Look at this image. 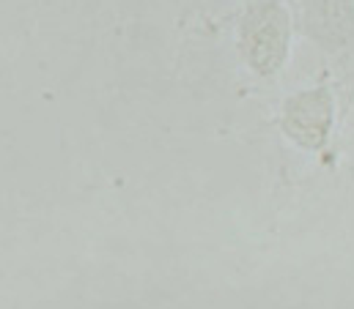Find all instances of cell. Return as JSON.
I'll use <instances>...</instances> for the list:
<instances>
[{"label":"cell","instance_id":"6da1fadb","mask_svg":"<svg viewBox=\"0 0 354 309\" xmlns=\"http://www.w3.org/2000/svg\"><path fill=\"white\" fill-rule=\"evenodd\" d=\"M274 11L269 8H259L253 11V19H250V55L259 66H272L280 55V47H283V39H280V25H277V17H272Z\"/></svg>","mask_w":354,"mask_h":309}]
</instances>
